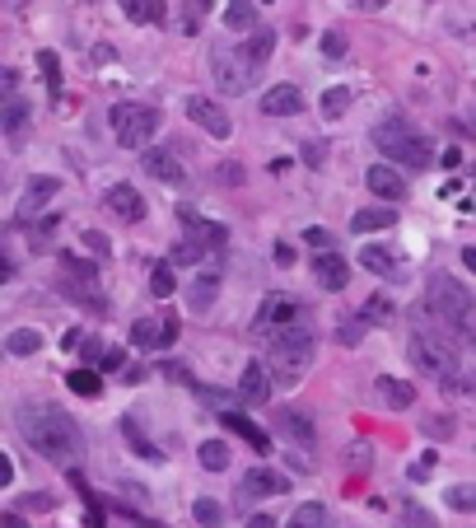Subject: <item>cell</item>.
<instances>
[{"instance_id":"6da1fadb","label":"cell","mask_w":476,"mask_h":528,"mask_svg":"<svg viewBox=\"0 0 476 528\" xmlns=\"http://www.w3.org/2000/svg\"><path fill=\"white\" fill-rule=\"evenodd\" d=\"M19 435L29 440L33 454H43L56 468H79V458H85V435L61 407H24L19 412Z\"/></svg>"},{"instance_id":"7a4b0ae2","label":"cell","mask_w":476,"mask_h":528,"mask_svg":"<svg viewBox=\"0 0 476 528\" xmlns=\"http://www.w3.org/2000/svg\"><path fill=\"white\" fill-rule=\"evenodd\" d=\"M406 351H411V365H416L425 379L444 383V389H463V393L472 389V379H467V370H463V360H458V351H453L448 337H434V332L416 328Z\"/></svg>"},{"instance_id":"3957f363","label":"cell","mask_w":476,"mask_h":528,"mask_svg":"<svg viewBox=\"0 0 476 528\" xmlns=\"http://www.w3.org/2000/svg\"><path fill=\"white\" fill-rule=\"evenodd\" d=\"M425 304H430V314L439 318V328L444 337H463V341H476L472 332V314H476V299L458 286L453 276H430V286H425Z\"/></svg>"},{"instance_id":"277c9868","label":"cell","mask_w":476,"mask_h":528,"mask_svg":"<svg viewBox=\"0 0 476 528\" xmlns=\"http://www.w3.org/2000/svg\"><path fill=\"white\" fill-rule=\"evenodd\" d=\"M374 146H379V155H388L392 164H402L411 173H421V169H430L434 159H439L421 131H411L406 117H383L374 127Z\"/></svg>"},{"instance_id":"5b68a950","label":"cell","mask_w":476,"mask_h":528,"mask_svg":"<svg viewBox=\"0 0 476 528\" xmlns=\"http://www.w3.org/2000/svg\"><path fill=\"white\" fill-rule=\"evenodd\" d=\"M266 365H271V379L285 383V389L299 383L304 370L313 365V323H299V328L266 341Z\"/></svg>"},{"instance_id":"8992f818","label":"cell","mask_w":476,"mask_h":528,"mask_svg":"<svg viewBox=\"0 0 476 528\" xmlns=\"http://www.w3.org/2000/svg\"><path fill=\"white\" fill-rule=\"evenodd\" d=\"M108 127H113L121 150H150V140L159 131V108H150V104H117L108 113Z\"/></svg>"},{"instance_id":"52a82bcc","label":"cell","mask_w":476,"mask_h":528,"mask_svg":"<svg viewBox=\"0 0 476 528\" xmlns=\"http://www.w3.org/2000/svg\"><path fill=\"white\" fill-rule=\"evenodd\" d=\"M211 71H215V85H220L224 94H247L262 66H253L243 47H234V43H215V47H211Z\"/></svg>"},{"instance_id":"ba28073f","label":"cell","mask_w":476,"mask_h":528,"mask_svg":"<svg viewBox=\"0 0 476 528\" xmlns=\"http://www.w3.org/2000/svg\"><path fill=\"white\" fill-rule=\"evenodd\" d=\"M299 323H308L304 304H299L295 295H285V290H271V295L262 299L257 318H253V332H257L262 341H271V337H280V332H289V328H299Z\"/></svg>"},{"instance_id":"9c48e42d","label":"cell","mask_w":476,"mask_h":528,"mask_svg":"<svg viewBox=\"0 0 476 528\" xmlns=\"http://www.w3.org/2000/svg\"><path fill=\"white\" fill-rule=\"evenodd\" d=\"M61 192V178H52V173H38V178H29V188H24V201L14 206V225H33V215L47 206V201Z\"/></svg>"},{"instance_id":"30bf717a","label":"cell","mask_w":476,"mask_h":528,"mask_svg":"<svg viewBox=\"0 0 476 528\" xmlns=\"http://www.w3.org/2000/svg\"><path fill=\"white\" fill-rule=\"evenodd\" d=\"M271 365H262V360H247L243 365V383H238V398L247 402V407H266L271 402Z\"/></svg>"},{"instance_id":"8fae6325","label":"cell","mask_w":476,"mask_h":528,"mask_svg":"<svg viewBox=\"0 0 476 528\" xmlns=\"http://www.w3.org/2000/svg\"><path fill=\"white\" fill-rule=\"evenodd\" d=\"M188 117L196 122L201 131H211V136H220V140L234 131V122L224 117V108L215 104V98H205V94H188Z\"/></svg>"},{"instance_id":"7c38bea8","label":"cell","mask_w":476,"mask_h":528,"mask_svg":"<svg viewBox=\"0 0 476 528\" xmlns=\"http://www.w3.org/2000/svg\"><path fill=\"white\" fill-rule=\"evenodd\" d=\"M103 206H108L121 225H140V220H145V197L131 188V182H117V188L103 192Z\"/></svg>"},{"instance_id":"4fadbf2b","label":"cell","mask_w":476,"mask_h":528,"mask_svg":"<svg viewBox=\"0 0 476 528\" xmlns=\"http://www.w3.org/2000/svg\"><path fill=\"white\" fill-rule=\"evenodd\" d=\"M182 225H188V243H196V248H205V253H220L224 243H230L224 225H215V220H201V215L188 211V206H182Z\"/></svg>"},{"instance_id":"5bb4252c","label":"cell","mask_w":476,"mask_h":528,"mask_svg":"<svg viewBox=\"0 0 476 528\" xmlns=\"http://www.w3.org/2000/svg\"><path fill=\"white\" fill-rule=\"evenodd\" d=\"M131 341H136V347H145V351H150V347H173V341H178V318L173 314L163 318V323L140 318L136 328H131Z\"/></svg>"},{"instance_id":"9a60e30c","label":"cell","mask_w":476,"mask_h":528,"mask_svg":"<svg viewBox=\"0 0 476 528\" xmlns=\"http://www.w3.org/2000/svg\"><path fill=\"white\" fill-rule=\"evenodd\" d=\"M140 169L150 173V178H159V182H182V178H188L182 159H178L173 150H159V146H150V150L140 155Z\"/></svg>"},{"instance_id":"2e32d148","label":"cell","mask_w":476,"mask_h":528,"mask_svg":"<svg viewBox=\"0 0 476 528\" xmlns=\"http://www.w3.org/2000/svg\"><path fill=\"white\" fill-rule=\"evenodd\" d=\"M299 108H304L299 85H271L262 94V117H299Z\"/></svg>"},{"instance_id":"e0dca14e","label":"cell","mask_w":476,"mask_h":528,"mask_svg":"<svg viewBox=\"0 0 476 528\" xmlns=\"http://www.w3.org/2000/svg\"><path fill=\"white\" fill-rule=\"evenodd\" d=\"M313 281L322 290H346V281H350V262L341 257V253H318L313 257Z\"/></svg>"},{"instance_id":"ac0fdd59","label":"cell","mask_w":476,"mask_h":528,"mask_svg":"<svg viewBox=\"0 0 476 528\" xmlns=\"http://www.w3.org/2000/svg\"><path fill=\"white\" fill-rule=\"evenodd\" d=\"M364 182H369V192L383 197V201H402V197H406V178L392 169V164H369Z\"/></svg>"},{"instance_id":"d6986e66","label":"cell","mask_w":476,"mask_h":528,"mask_svg":"<svg viewBox=\"0 0 476 528\" xmlns=\"http://www.w3.org/2000/svg\"><path fill=\"white\" fill-rule=\"evenodd\" d=\"M360 267L369 272V276H397L402 272V257L397 253H392L388 248V243H364V248H360Z\"/></svg>"},{"instance_id":"ffe728a7","label":"cell","mask_w":476,"mask_h":528,"mask_svg":"<svg viewBox=\"0 0 476 528\" xmlns=\"http://www.w3.org/2000/svg\"><path fill=\"white\" fill-rule=\"evenodd\" d=\"M276 431L295 444H304V449H313V421H308L304 412H295V407H285V412H276Z\"/></svg>"},{"instance_id":"44dd1931","label":"cell","mask_w":476,"mask_h":528,"mask_svg":"<svg viewBox=\"0 0 476 528\" xmlns=\"http://www.w3.org/2000/svg\"><path fill=\"white\" fill-rule=\"evenodd\" d=\"M243 491H247V496H285V491H289V482H285L280 473H271L266 463H257V468H247Z\"/></svg>"},{"instance_id":"7402d4cb","label":"cell","mask_w":476,"mask_h":528,"mask_svg":"<svg viewBox=\"0 0 476 528\" xmlns=\"http://www.w3.org/2000/svg\"><path fill=\"white\" fill-rule=\"evenodd\" d=\"M215 295H220V267H205L201 276H192V286H188V304H192L196 314L211 309Z\"/></svg>"},{"instance_id":"603a6c76","label":"cell","mask_w":476,"mask_h":528,"mask_svg":"<svg viewBox=\"0 0 476 528\" xmlns=\"http://www.w3.org/2000/svg\"><path fill=\"white\" fill-rule=\"evenodd\" d=\"M374 389H379V398L388 402L392 412H411V402H416V389H411L406 379H392V374H379L374 379Z\"/></svg>"},{"instance_id":"cb8c5ba5","label":"cell","mask_w":476,"mask_h":528,"mask_svg":"<svg viewBox=\"0 0 476 528\" xmlns=\"http://www.w3.org/2000/svg\"><path fill=\"white\" fill-rule=\"evenodd\" d=\"M220 421L230 425V431H234L238 440H247V444H253L257 454H271V435H266L262 425H253V421H247V416H238V412H220Z\"/></svg>"},{"instance_id":"d4e9b609","label":"cell","mask_w":476,"mask_h":528,"mask_svg":"<svg viewBox=\"0 0 476 528\" xmlns=\"http://www.w3.org/2000/svg\"><path fill=\"white\" fill-rule=\"evenodd\" d=\"M224 29L257 33V5H253V0H224Z\"/></svg>"},{"instance_id":"484cf974","label":"cell","mask_w":476,"mask_h":528,"mask_svg":"<svg viewBox=\"0 0 476 528\" xmlns=\"http://www.w3.org/2000/svg\"><path fill=\"white\" fill-rule=\"evenodd\" d=\"M392 225H397V211L392 206H364V211H355V220H350L355 234H374V230H392Z\"/></svg>"},{"instance_id":"4316f807","label":"cell","mask_w":476,"mask_h":528,"mask_svg":"<svg viewBox=\"0 0 476 528\" xmlns=\"http://www.w3.org/2000/svg\"><path fill=\"white\" fill-rule=\"evenodd\" d=\"M0 131H5L10 140H19V136H24L29 131V104H24V98H5V108H0Z\"/></svg>"},{"instance_id":"83f0119b","label":"cell","mask_w":476,"mask_h":528,"mask_svg":"<svg viewBox=\"0 0 476 528\" xmlns=\"http://www.w3.org/2000/svg\"><path fill=\"white\" fill-rule=\"evenodd\" d=\"M243 52H247V61H253V66H266V61H271V52H276V33H271V29H257V33H247Z\"/></svg>"},{"instance_id":"f1b7e54d","label":"cell","mask_w":476,"mask_h":528,"mask_svg":"<svg viewBox=\"0 0 476 528\" xmlns=\"http://www.w3.org/2000/svg\"><path fill=\"white\" fill-rule=\"evenodd\" d=\"M121 10H127L131 24H163V5H159V0H121Z\"/></svg>"},{"instance_id":"f546056e","label":"cell","mask_w":476,"mask_h":528,"mask_svg":"<svg viewBox=\"0 0 476 528\" xmlns=\"http://www.w3.org/2000/svg\"><path fill=\"white\" fill-rule=\"evenodd\" d=\"M38 347H43V332H38V328H14L5 337V351L10 356H38Z\"/></svg>"},{"instance_id":"4dcf8cb0","label":"cell","mask_w":476,"mask_h":528,"mask_svg":"<svg viewBox=\"0 0 476 528\" xmlns=\"http://www.w3.org/2000/svg\"><path fill=\"white\" fill-rule=\"evenodd\" d=\"M196 454H201L205 473H224V468H230V444H224V440H205Z\"/></svg>"},{"instance_id":"1f68e13d","label":"cell","mask_w":476,"mask_h":528,"mask_svg":"<svg viewBox=\"0 0 476 528\" xmlns=\"http://www.w3.org/2000/svg\"><path fill=\"white\" fill-rule=\"evenodd\" d=\"M150 290H154V299H169V295L178 290L173 262H159V267H154V276H150Z\"/></svg>"},{"instance_id":"d6a6232c","label":"cell","mask_w":476,"mask_h":528,"mask_svg":"<svg viewBox=\"0 0 476 528\" xmlns=\"http://www.w3.org/2000/svg\"><path fill=\"white\" fill-rule=\"evenodd\" d=\"M448 510H463V515H472L476 510V486L472 482H458V486H448Z\"/></svg>"},{"instance_id":"836d02e7","label":"cell","mask_w":476,"mask_h":528,"mask_svg":"<svg viewBox=\"0 0 476 528\" xmlns=\"http://www.w3.org/2000/svg\"><path fill=\"white\" fill-rule=\"evenodd\" d=\"M192 515H196V524H201V528H220V524H224L220 500H211V496H201V500L192 505Z\"/></svg>"},{"instance_id":"e575fe53","label":"cell","mask_w":476,"mask_h":528,"mask_svg":"<svg viewBox=\"0 0 476 528\" xmlns=\"http://www.w3.org/2000/svg\"><path fill=\"white\" fill-rule=\"evenodd\" d=\"M289 528H327V510L322 505H299V510L289 515Z\"/></svg>"},{"instance_id":"d590c367","label":"cell","mask_w":476,"mask_h":528,"mask_svg":"<svg viewBox=\"0 0 476 528\" xmlns=\"http://www.w3.org/2000/svg\"><path fill=\"white\" fill-rule=\"evenodd\" d=\"M66 383H71V393H79V398H98V374L94 370H71Z\"/></svg>"},{"instance_id":"8d00e7d4","label":"cell","mask_w":476,"mask_h":528,"mask_svg":"<svg viewBox=\"0 0 476 528\" xmlns=\"http://www.w3.org/2000/svg\"><path fill=\"white\" fill-rule=\"evenodd\" d=\"M360 318H364V323H388V318H392V299L369 295V299H364V309H360Z\"/></svg>"},{"instance_id":"74e56055","label":"cell","mask_w":476,"mask_h":528,"mask_svg":"<svg viewBox=\"0 0 476 528\" xmlns=\"http://www.w3.org/2000/svg\"><path fill=\"white\" fill-rule=\"evenodd\" d=\"M346 108H350V89H327L322 94V113L327 117H341Z\"/></svg>"},{"instance_id":"f35d334b","label":"cell","mask_w":476,"mask_h":528,"mask_svg":"<svg viewBox=\"0 0 476 528\" xmlns=\"http://www.w3.org/2000/svg\"><path fill=\"white\" fill-rule=\"evenodd\" d=\"M121 431H127V440H131L136 449H140V458H159V449H154V444H150V440H145V435L136 431V421H131V416L121 421Z\"/></svg>"},{"instance_id":"ab89813d","label":"cell","mask_w":476,"mask_h":528,"mask_svg":"<svg viewBox=\"0 0 476 528\" xmlns=\"http://www.w3.org/2000/svg\"><path fill=\"white\" fill-rule=\"evenodd\" d=\"M201 257H205V248H196V243L182 239L178 248H173V267H192V262H201Z\"/></svg>"},{"instance_id":"60d3db41","label":"cell","mask_w":476,"mask_h":528,"mask_svg":"<svg viewBox=\"0 0 476 528\" xmlns=\"http://www.w3.org/2000/svg\"><path fill=\"white\" fill-rule=\"evenodd\" d=\"M322 56H346V33L341 29H327L322 33Z\"/></svg>"},{"instance_id":"b9f144b4","label":"cell","mask_w":476,"mask_h":528,"mask_svg":"<svg viewBox=\"0 0 476 528\" xmlns=\"http://www.w3.org/2000/svg\"><path fill=\"white\" fill-rule=\"evenodd\" d=\"M43 61V75H47V89H61V61H56V52H43L38 56Z\"/></svg>"},{"instance_id":"7bdbcfd3","label":"cell","mask_w":476,"mask_h":528,"mask_svg":"<svg viewBox=\"0 0 476 528\" xmlns=\"http://www.w3.org/2000/svg\"><path fill=\"white\" fill-rule=\"evenodd\" d=\"M61 225V220L56 215H47V220H38V230H33V248H47V243H52V230Z\"/></svg>"},{"instance_id":"ee69618b","label":"cell","mask_w":476,"mask_h":528,"mask_svg":"<svg viewBox=\"0 0 476 528\" xmlns=\"http://www.w3.org/2000/svg\"><path fill=\"white\" fill-rule=\"evenodd\" d=\"M360 337H364V318H346L341 323V341L346 347H360Z\"/></svg>"},{"instance_id":"f6af8a7d","label":"cell","mask_w":476,"mask_h":528,"mask_svg":"<svg viewBox=\"0 0 476 528\" xmlns=\"http://www.w3.org/2000/svg\"><path fill=\"white\" fill-rule=\"evenodd\" d=\"M402 528H434V519L425 510H416V505H406V510H402Z\"/></svg>"},{"instance_id":"bcb514c9","label":"cell","mask_w":476,"mask_h":528,"mask_svg":"<svg viewBox=\"0 0 476 528\" xmlns=\"http://www.w3.org/2000/svg\"><path fill=\"white\" fill-rule=\"evenodd\" d=\"M304 239H308V243H313V248H318V253H327V248H332V234H327L322 225H313V230H304Z\"/></svg>"},{"instance_id":"7dc6e473","label":"cell","mask_w":476,"mask_h":528,"mask_svg":"<svg viewBox=\"0 0 476 528\" xmlns=\"http://www.w3.org/2000/svg\"><path fill=\"white\" fill-rule=\"evenodd\" d=\"M0 486H14V463H10V454H0Z\"/></svg>"},{"instance_id":"c3c4849f","label":"cell","mask_w":476,"mask_h":528,"mask_svg":"<svg viewBox=\"0 0 476 528\" xmlns=\"http://www.w3.org/2000/svg\"><path fill=\"white\" fill-rule=\"evenodd\" d=\"M127 365V356H121L117 347H108V356H103V370H121Z\"/></svg>"},{"instance_id":"681fc988","label":"cell","mask_w":476,"mask_h":528,"mask_svg":"<svg viewBox=\"0 0 476 528\" xmlns=\"http://www.w3.org/2000/svg\"><path fill=\"white\" fill-rule=\"evenodd\" d=\"M85 243H89V248H98V253H108V239L94 234V230H85Z\"/></svg>"},{"instance_id":"f907efd6","label":"cell","mask_w":476,"mask_h":528,"mask_svg":"<svg viewBox=\"0 0 476 528\" xmlns=\"http://www.w3.org/2000/svg\"><path fill=\"white\" fill-rule=\"evenodd\" d=\"M439 164H444V169H458V164H463V155H458V150H448V155H439Z\"/></svg>"},{"instance_id":"816d5d0a","label":"cell","mask_w":476,"mask_h":528,"mask_svg":"<svg viewBox=\"0 0 476 528\" xmlns=\"http://www.w3.org/2000/svg\"><path fill=\"white\" fill-rule=\"evenodd\" d=\"M350 5H355V10H383L388 0H350Z\"/></svg>"},{"instance_id":"f5cc1de1","label":"cell","mask_w":476,"mask_h":528,"mask_svg":"<svg viewBox=\"0 0 476 528\" xmlns=\"http://www.w3.org/2000/svg\"><path fill=\"white\" fill-rule=\"evenodd\" d=\"M247 528H276V519L271 515H257V519H247Z\"/></svg>"},{"instance_id":"db71d44e","label":"cell","mask_w":476,"mask_h":528,"mask_svg":"<svg viewBox=\"0 0 476 528\" xmlns=\"http://www.w3.org/2000/svg\"><path fill=\"white\" fill-rule=\"evenodd\" d=\"M463 262H467V272H476V248H463Z\"/></svg>"},{"instance_id":"11a10c76","label":"cell","mask_w":476,"mask_h":528,"mask_svg":"<svg viewBox=\"0 0 476 528\" xmlns=\"http://www.w3.org/2000/svg\"><path fill=\"white\" fill-rule=\"evenodd\" d=\"M5 528H24V519H19V515H5Z\"/></svg>"},{"instance_id":"9f6ffc18","label":"cell","mask_w":476,"mask_h":528,"mask_svg":"<svg viewBox=\"0 0 476 528\" xmlns=\"http://www.w3.org/2000/svg\"><path fill=\"white\" fill-rule=\"evenodd\" d=\"M131 528H163V524H131Z\"/></svg>"}]
</instances>
